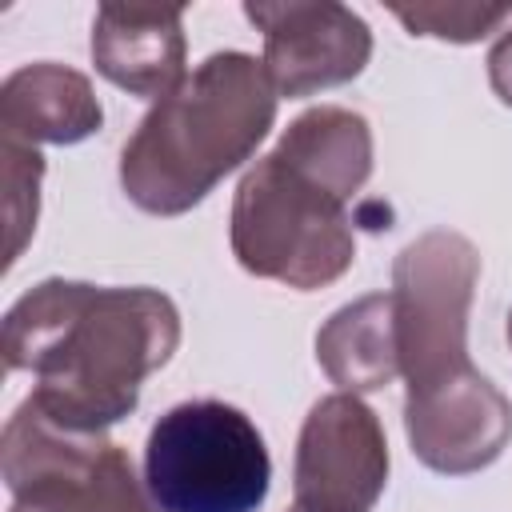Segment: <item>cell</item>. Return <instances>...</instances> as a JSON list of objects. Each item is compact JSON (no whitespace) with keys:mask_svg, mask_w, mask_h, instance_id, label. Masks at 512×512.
Instances as JSON below:
<instances>
[{"mask_svg":"<svg viewBox=\"0 0 512 512\" xmlns=\"http://www.w3.org/2000/svg\"><path fill=\"white\" fill-rule=\"evenodd\" d=\"M180 312L156 288L40 280L4 316V368L36 380L32 404L76 432H108L172 360Z\"/></svg>","mask_w":512,"mask_h":512,"instance_id":"cell-1","label":"cell"},{"mask_svg":"<svg viewBox=\"0 0 512 512\" xmlns=\"http://www.w3.org/2000/svg\"><path fill=\"white\" fill-rule=\"evenodd\" d=\"M276 88L248 52L208 56L176 92L156 100L120 152L124 196L152 216L196 208L236 172L276 120Z\"/></svg>","mask_w":512,"mask_h":512,"instance_id":"cell-2","label":"cell"},{"mask_svg":"<svg viewBox=\"0 0 512 512\" xmlns=\"http://www.w3.org/2000/svg\"><path fill=\"white\" fill-rule=\"evenodd\" d=\"M228 236L244 272L300 292L340 280L356 260L348 204L276 152L240 176Z\"/></svg>","mask_w":512,"mask_h":512,"instance_id":"cell-3","label":"cell"},{"mask_svg":"<svg viewBox=\"0 0 512 512\" xmlns=\"http://www.w3.org/2000/svg\"><path fill=\"white\" fill-rule=\"evenodd\" d=\"M268 484L264 436L224 400H184L148 432L144 488L160 512H256Z\"/></svg>","mask_w":512,"mask_h":512,"instance_id":"cell-4","label":"cell"},{"mask_svg":"<svg viewBox=\"0 0 512 512\" xmlns=\"http://www.w3.org/2000/svg\"><path fill=\"white\" fill-rule=\"evenodd\" d=\"M0 472L12 492L8 512H160L120 444L64 428L32 400L4 424Z\"/></svg>","mask_w":512,"mask_h":512,"instance_id":"cell-5","label":"cell"},{"mask_svg":"<svg viewBox=\"0 0 512 512\" xmlns=\"http://www.w3.org/2000/svg\"><path fill=\"white\" fill-rule=\"evenodd\" d=\"M480 280V252L448 228L416 236L392 264V312L400 376L412 392H428L472 368L468 308Z\"/></svg>","mask_w":512,"mask_h":512,"instance_id":"cell-6","label":"cell"},{"mask_svg":"<svg viewBox=\"0 0 512 512\" xmlns=\"http://www.w3.org/2000/svg\"><path fill=\"white\" fill-rule=\"evenodd\" d=\"M384 480L388 444L376 412L352 392L312 404L296 440L292 504L304 512H372Z\"/></svg>","mask_w":512,"mask_h":512,"instance_id":"cell-7","label":"cell"},{"mask_svg":"<svg viewBox=\"0 0 512 512\" xmlns=\"http://www.w3.org/2000/svg\"><path fill=\"white\" fill-rule=\"evenodd\" d=\"M244 16L264 32L268 80L288 100L356 80L372 56L368 24L332 0L244 4Z\"/></svg>","mask_w":512,"mask_h":512,"instance_id":"cell-8","label":"cell"},{"mask_svg":"<svg viewBox=\"0 0 512 512\" xmlns=\"http://www.w3.org/2000/svg\"><path fill=\"white\" fill-rule=\"evenodd\" d=\"M404 432L416 460L440 476L488 468L512 440L508 396L476 368L404 396Z\"/></svg>","mask_w":512,"mask_h":512,"instance_id":"cell-9","label":"cell"},{"mask_svg":"<svg viewBox=\"0 0 512 512\" xmlns=\"http://www.w3.org/2000/svg\"><path fill=\"white\" fill-rule=\"evenodd\" d=\"M184 12L104 4L92 20V64L116 88L164 100L184 84Z\"/></svg>","mask_w":512,"mask_h":512,"instance_id":"cell-10","label":"cell"},{"mask_svg":"<svg viewBox=\"0 0 512 512\" xmlns=\"http://www.w3.org/2000/svg\"><path fill=\"white\" fill-rule=\"evenodd\" d=\"M104 124V108L84 72L64 64H28L0 88V128L20 144H80Z\"/></svg>","mask_w":512,"mask_h":512,"instance_id":"cell-11","label":"cell"},{"mask_svg":"<svg viewBox=\"0 0 512 512\" xmlns=\"http://www.w3.org/2000/svg\"><path fill=\"white\" fill-rule=\"evenodd\" d=\"M316 360L328 380L352 396L392 384L400 376L392 292H372L332 312L316 332Z\"/></svg>","mask_w":512,"mask_h":512,"instance_id":"cell-12","label":"cell"},{"mask_svg":"<svg viewBox=\"0 0 512 512\" xmlns=\"http://www.w3.org/2000/svg\"><path fill=\"white\" fill-rule=\"evenodd\" d=\"M272 152L288 168L308 176L312 184L340 196L344 204L364 188V180L372 172L368 120L360 112H348L336 104H320V108L300 112Z\"/></svg>","mask_w":512,"mask_h":512,"instance_id":"cell-13","label":"cell"},{"mask_svg":"<svg viewBox=\"0 0 512 512\" xmlns=\"http://www.w3.org/2000/svg\"><path fill=\"white\" fill-rule=\"evenodd\" d=\"M4 268H12L24 252V244L36 232V212H40V176H44V160L32 144L8 140L4 136Z\"/></svg>","mask_w":512,"mask_h":512,"instance_id":"cell-14","label":"cell"},{"mask_svg":"<svg viewBox=\"0 0 512 512\" xmlns=\"http://www.w3.org/2000/svg\"><path fill=\"white\" fill-rule=\"evenodd\" d=\"M392 16L412 36L476 44L488 32H500L512 20V8L508 4H416V8H392Z\"/></svg>","mask_w":512,"mask_h":512,"instance_id":"cell-15","label":"cell"},{"mask_svg":"<svg viewBox=\"0 0 512 512\" xmlns=\"http://www.w3.org/2000/svg\"><path fill=\"white\" fill-rule=\"evenodd\" d=\"M488 80H492V92L512 108V28H504V36L488 52Z\"/></svg>","mask_w":512,"mask_h":512,"instance_id":"cell-16","label":"cell"},{"mask_svg":"<svg viewBox=\"0 0 512 512\" xmlns=\"http://www.w3.org/2000/svg\"><path fill=\"white\" fill-rule=\"evenodd\" d=\"M508 344H512V312H508Z\"/></svg>","mask_w":512,"mask_h":512,"instance_id":"cell-17","label":"cell"},{"mask_svg":"<svg viewBox=\"0 0 512 512\" xmlns=\"http://www.w3.org/2000/svg\"><path fill=\"white\" fill-rule=\"evenodd\" d=\"M288 512H304V508H296V504H292V508H288Z\"/></svg>","mask_w":512,"mask_h":512,"instance_id":"cell-18","label":"cell"}]
</instances>
